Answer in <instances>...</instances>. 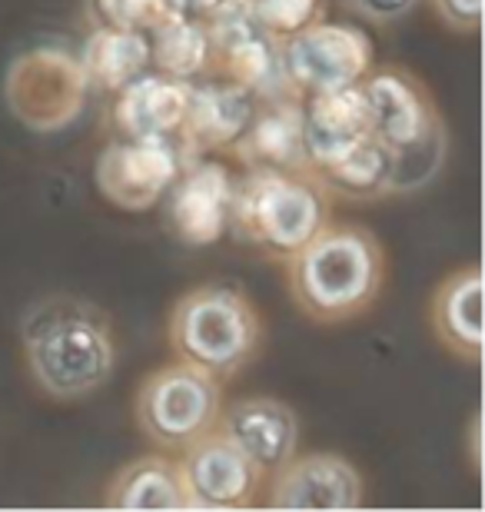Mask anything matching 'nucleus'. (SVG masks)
<instances>
[{"label":"nucleus","instance_id":"obj_18","mask_svg":"<svg viewBox=\"0 0 485 512\" xmlns=\"http://www.w3.org/2000/svg\"><path fill=\"white\" fill-rule=\"evenodd\" d=\"M363 137H369V120L359 87L303 97V140L309 170L339 157V153L349 150Z\"/></svg>","mask_w":485,"mask_h":512},{"label":"nucleus","instance_id":"obj_14","mask_svg":"<svg viewBox=\"0 0 485 512\" xmlns=\"http://www.w3.org/2000/svg\"><path fill=\"white\" fill-rule=\"evenodd\" d=\"M266 476L299 453V416L276 396H240L223 403L220 426Z\"/></svg>","mask_w":485,"mask_h":512},{"label":"nucleus","instance_id":"obj_4","mask_svg":"<svg viewBox=\"0 0 485 512\" xmlns=\"http://www.w3.org/2000/svg\"><path fill=\"white\" fill-rule=\"evenodd\" d=\"M263 316L250 293L233 283H200L173 303L167 340L177 360L233 380L263 350Z\"/></svg>","mask_w":485,"mask_h":512},{"label":"nucleus","instance_id":"obj_12","mask_svg":"<svg viewBox=\"0 0 485 512\" xmlns=\"http://www.w3.org/2000/svg\"><path fill=\"white\" fill-rule=\"evenodd\" d=\"M356 87L366 107L369 133L389 150L409 147L442 124L429 87L406 67H373Z\"/></svg>","mask_w":485,"mask_h":512},{"label":"nucleus","instance_id":"obj_27","mask_svg":"<svg viewBox=\"0 0 485 512\" xmlns=\"http://www.w3.org/2000/svg\"><path fill=\"white\" fill-rule=\"evenodd\" d=\"M349 14L369 20L376 27H392L399 20H406L422 0H343Z\"/></svg>","mask_w":485,"mask_h":512},{"label":"nucleus","instance_id":"obj_5","mask_svg":"<svg viewBox=\"0 0 485 512\" xmlns=\"http://www.w3.org/2000/svg\"><path fill=\"white\" fill-rule=\"evenodd\" d=\"M223 403V380L177 360L143 376L133 396V419L157 449L180 453L220 426Z\"/></svg>","mask_w":485,"mask_h":512},{"label":"nucleus","instance_id":"obj_1","mask_svg":"<svg viewBox=\"0 0 485 512\" xmlns=\"http://www.w3.org/2000/svg\"><path fill=\"white\" fill-rule=\"evenodd\" d=\"M20 356L40 393L80 403L110 383L120 360L117 330L107 310L74 293H50L30 303L20 320Z\"/></svg>","mask_w":485,"mask_h":512},{"label":"nucleus","instance_id":"obj_15","mask_svg":"<svg viewBox=\"0 0 485 512\" xmlns=\"http://www.w3.org/2000/svg\"><path fill=\"white\" fill-rule=\"evenodd\" d=\"M256 100L243 87L223 77L190 80L187 117L180 124V147L187 157H206V153H230L253 117Z\"/></svg>","mask_w":485,"mask_h":512},{"label":"nucleus","instance_id":"obj_20","mask_svg":"<svg viewBox=\"0 0 485 512\" xmlns=\"http://www.w3.org/2000/svg\"><path fill=\"white\" fill-rule=\"evenodd\" d=\"M77 60L87 77V87L113 97L133 77L150 70V37L143 30L90 24V34L84 47H80Z\"/></svg>","mask_w":485,"mask_h":512},{"label":"nucleus","instance_id":"obj_21","mask_svg":"<svg viewBox=\"0 0 485 512\" xmlns=\"http://www.w3.org/2000/svg\"><path fill=\"white\" fill-rule=\"evenodd\" d=\"M392 150L379 143L373 133L343 150L339 157L313 167V177L333 200L346 203H376L389 197Z\"/></svg>","mask_w":485,"mask_h":512},{"label":"nucleus","instance_id":"obj_24","mask_svg":"<svg viewBox=\"0 0 485 512\" xmlns=\"http://www.w3.org/2000/svg\"><path fill=\"white\" fill-rule=\"evenodd\" d=\"M167 14V0H87L90 24L143 30V34L157 27Z\"/></svg>","mask_w":485,"mask_h":512},{"label":"nucleus","instance_id":"obj_10","mask_svg":"<svg viewBox=\"0 0 485 512\" xmlns=\"http://www.w3.org/2000/svg\"><path fill=\"white\" fill-rule=\"evenodd\" d=\"M280 512H346L363 509L366 483L363 473L339 453L290 456L280 469L266 476L263 499Z\"/></svg>","mask_w":485,"mask_h":512},{"label":"nucleus","instance_id":"obj_9","mask_svg":"<svg viewBox=\"0 0 485 512\" xmlns=\"http://www.w3.org/2000/svg\"><path fill=\"white\" fill-rule=\"evenodd\" d=\"M180 473L190 509H253L260 506L266 473L223 429L180 449Z\"/></svg>","mask_w":485,"mask_h":512},{"label":"nucleus","instance_id":"obj_11","mask_svg":"<svg viewBox=\"0 0 485 512\" xmlns=\"http://www.w3.org/2000/svg\"><path fill=\"white\" fill-rule=\"evenodd\" d=\"M236 177L210 157L183 163L177 180L163 193V223L183 247H210L230 230Z\"/></svg>","mask_w":485,"mask_h":512},{"label":"nucleus","instance_id":"obj_13","mask_svg":"<svg viewBox=\"0 0 485 512\" xmlns=\"http://www.w3.org/2000/svg\"><path fill=\"white\" fill-rule=\"evenodd\" d=\"M190 80H177L160 70H143L127 87L113 94L110 127L113 137L130 140H167L177 137L187 117Z\"/></svg>","mask_w":485,"mask_h":512},{"label":"nucleus","instance_id":"obj_6","mask_svg":"<svg viewBox=\"0 0 485 512\" xmlns=\"http://www.w3.org/2000/svg\"><path fill=\"white\" fill-rule=\"evenodd\" d=\"M87 77L77 54L64 47H34L10 60L4 74V104L30 133L67 130L84 114Z\"/></svg>","mask_w":485,"mask_h":512},{"label":"nucleus","instance_id":"obj_17","mask_svg":"<svg viewBox=\"0 0 485 512\" xmlns=\"http://www.w3.org/2000/svg\"><path fill=\"white\" fill-rule=\"evenodd\" d=\"M429 326L436 343L462 363L482 360V270L459 266L429 296Z\"/></svg>","mask_w":485,"mask_h":512},{"label":"nucleus","instance_id":"obj_8","mask_svg":"<svg viewBox=\"0 0 485 512\" xmlns=\"http://www.w3.org/2000/svg\"><path fill=\"white\" fill-rule=\"evenodd\" d=\"M187 157L177 137L167 140H130L113 137L107 147L97 153L94 163V183L100 197L117 210L143 213L153 210L177 180Z\"/></svg>","mask_w":485,"mask_h":512},{"label":"nucleus","instance_id":"obj_28","mask_svg":"<svg viewBox=\"0 0 485 512\" xmlns=\"http://www.w3.org/2000/svg\"><path fill=\"white\" fill-rule=\"evenodd\" d=\"M220 0H167L170 14H187V17H206Z\"/></svg>","mask_w":485,"mask_h":512},{"label":"nucleus","instance_id":"obj_23","mask_svg":"<svg viewBox=\"0 0 485 512\" xmlns=\"http://www.w3.org/2000/svg\"><path fill=\"white\" fill-rule=\"evenodd\" d=\"M449 157V130L446 124L432 127L426 137L409 143V147L392 150V173H389V197H406V193L426 190L439 177Z\"/></svg>","mask_w":485,"mask_h":512},{"label":"nucleus","instance_id":"obj_2","mask_svg":"<svg viewBox=\"0 0 485 512\" xmlns=\"http://www.w3.org/2000/svg\"><path fill=\"white\" fill-rule=\"evenodd\" d=\"M283 266L296 310L319 326L353 323L369 313L389 276L386 247L359 223H329Z\"/></svg>","mask_w":485,"mask_h":512},{"label":"nucleus","instance_id":"obj_25","mask_svg":"<svg viewBox=\"0 0 485 512\" xmlns=\"http://www.w3.org/2000/svg\"><path fill=\"white\" fill-rule=\"evenodd\" d=\"M256 17L260 24L270 30L276 40L296 34L316 20L326 17V4L323 0H253Z\"/></svg>","mask_w":485,"mask_h":512},{"label":"nucleus","instance_id":"obj_22","mask_svg":"<svg viewBox=\"0 0 485 512\" xmlns=\"http://www.w3.org/2000/svg\"><path fill=\"white\" fill-rule=\"evenodd\" d=\"M150 37V67L177 80H196L210 74L213 44L203 17L167 14L157 27L147 30Z\"/></svg>","mask_w":485,"mask_h":512},{"label":"nucleus","instance_id":"obj_16","mask_svg":"<svg viewBox=\"0 0 485 512\" xmlns=\"http://www.w3.org/2000/svg\"><path fill=\"white\" fill-rule=\"evenodd\" d=\"M226 157L243 163V170H309L303 97L256 100L250 124Z\"/></svg>","mask_w":485,"mask_h":512},{"label":"nucleus","instance_id":"obj_19","mask_svg":"<svg viewBox=\"0 0 485 512\" xmlns=\"http://www.w3.org/2000/svg\"><path fill=\"white\" fill-rule=\"evenodd\" d=\"M103 506L120 512H180L190 509L187 486H183L180 463L170 456L150 453L120 466L103 489Z\"/></svg>","mask_w":485,"mask_h":512},{"label":"nucleus","instance_id":"obj_3","mask_svg":"<svg viewBox=\"0 0 485 512\" xmlns=\"http://www.w3.org/2000/svg\"><path fill=\"white\" fill-rule=\"evenodd\" d=\"M333 223V197L313 170H246L236 177L230 230L240 243L286 263Z\"/></svg>","mask_w":485,"mask_h":512},{"label":"nucleus","instance_id":"obj_26","mask_svg":"<svg viewBox=\"0 0 485 512\" xmlns=\"http://www.w3.org/2000/svg\"><path fill=\"white\" fill-rule=\"evenodd\" d=\"M432 14L452 34L472 37L482 24V0H432Z\"/></svg>","mask_w":485,"mask_h":512},{"label":"nucleus","instance_id":"obj_7","mask_svg":"<svg viewBox=\"0 0 485 512\" xmlns=\"http://www.w3.org/2000/svg\"><path fill=\"white\" fill-rule=\"evenodd\" d=\"M283 74L299 97L356 87L376 67V44L366 30L316 20L280 40Z\"/></svg>","mask_w":485,"mask_h":512}]
</instances>
